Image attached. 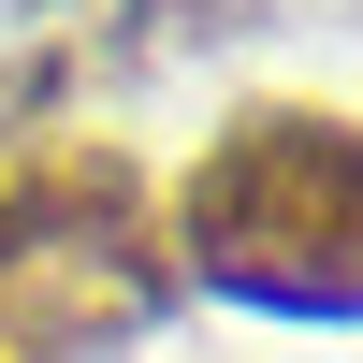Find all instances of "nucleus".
<instances>
[{"mask_svg":"<svg viewBox=\"0 0 363 363\" xmlns=\"http://www.w3.org/2000/svg\"><path fill=\"white\" fill-rule=\"evenodd\" d=\"M349 247H363V145L335 102H247L174 189V247L203 291H247L291 320H349Z\"/></svg>","mask_w":363,"mask_h":363,"instance_id":"f257e3e1","label":"nucleus"},{"mask_svg":"<svg viewBox=\"0 0 363 363\" xmlns=\"http://www.w3.org/2000/svg\"><path fill=\"white\" fill-rule=\"evenodd\" d=\"M174 291L116 145H15L0 160V363H87L145 335Z\"/></svg>","mask_w":363,"mask_h":363,"instance_id":"f03ea898","label":"nucleus"}]
</instances>
